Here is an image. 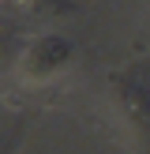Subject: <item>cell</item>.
Segmentation results:
<instances>
[{"mask_svg":"<svg viewBox=\"0 0 150 154\" xmlns=\"http://www.w3.org/2000/svg\"><path fill=\"white\" fill-rule=\"evenodd\" d=\"M112 90L120 98V109L128 113L135 128V139H142L150 147V75L142 68H128V72L112 75Z\"/></svg>","mask_w":150,"mask_h":154,"instance_id":"1","label":"cell"},{"mask_svg":"<svg viewBox=\"0 0 150 154\" xmlns=\"http://www.w3.org/2000/svg\"><path fill=\"white\" fill-rule=\"evenodd\" d=\"M26 117H15L8 120V124H0V154H19V143L22 135H26Z\"/></svg>","mask_w":150,"mask_h":154,"instance_id":"2","label":"cell"}]
</instances>
